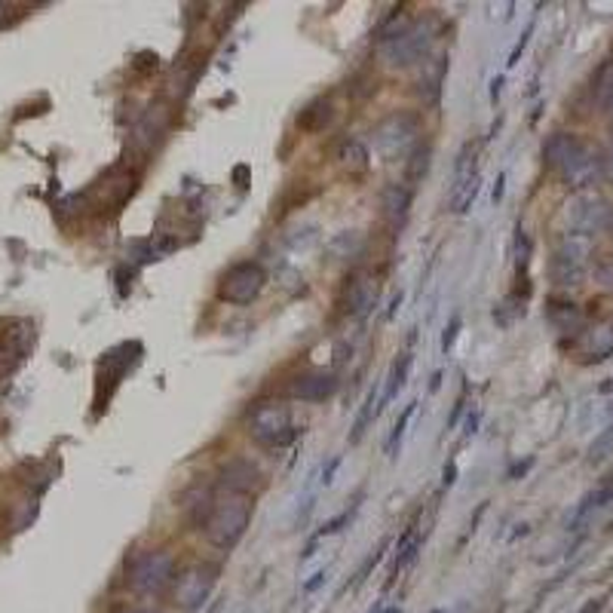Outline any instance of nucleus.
Wrapping results in <instances>:
<instances>
[{"label": "nucleus", "instance_id": "21", "mask_svg": "<svg viewBox=\"0 0 613 613\" xmlns=\"http://www.w3.org/2000/svg\"><path fill=\"white\" fill-rule=\"evenodd\" d=\"M377 414H381V396H377V390H368L365 402H362L359 417H356V423H353V433H350V442H353V445L362 442V436H365L371 423L377 420Z\"/></svg>", "mask_w": 613, "mask_h": 613}, {"label": "nucleus", "instance_id": "16", "mask_svg": "<svg viewBox=\"0 0 613 613\" xmlns=\"http://www.w3.org/2000/svg\"><path fill=\"white\" fill-rule=\"evenodd\" d=\"M613 500V479H608L604 481V485H598L595 491H589V494H586L583 500H580V506L574 509V515H571V524H567V528L571 531H580L586 522H589V518L598 513L601 506H608Z\"/></svg>", "mask_w": 613, "mask_h": 613}, {"label": "nucleus", "instance_id": "8", "mask_svg": "<svg viewBox=\"0 0 613 613\" xmlns=\"http://www.w3.org/2000/svg\"><path fill=\"white\" fill-rule=\"evenodd\" d=\"M565 218H567V227H571V237L589 239V237H595V233L610 227L613 209L608 206V200L598 196V194H580L567 203Z\"/></svg>", "mask_w": 613, "mask_h": 613}, {"label": "nucleus", "instance_id": "20", "mask_svg": "<svg viewBox=\"0 0 613 613\" xmlns=\"http://www.w3.org/2000/svg\"><path fill=\"white\" fill-rule=\"evenodd\" d=\"M408 206H411V191L402 185H390L384 191V212L393 224H405L408 218Z\"/></svg>", "mask_w": 613, "mask_h": 613}, {"label": "nucleus", "instance_id": "29", "mask_svg": "<svg viewBox=\"0 0 613 613\" xmlns=\"http://www.w3.org/2000/svg\"><path fill=\"white\" fill-rule=\"evenodd\" d=\"M610 445H613V427H608V429H604V433L598 436V442H595V445H592V451H589V454H592L589 460H592V463H598L601 457L610 451Z\"/></svg>", "mask_w": 613, "mask_h": 613}, {"label": "nucleus", "instance_id": "27", "mask_svg": "<svg viewBox=\"0 0 613 613\" xmlns=\"http://www.w3.org/2000/svg\"><path fill=\"white\" fill-rule=\"evenodd\" d=\"M515 264H518V273L528 270L531 264V237L518 227V237H515Z\"/></svg>", "mask_w": 613, "mask_h": 613}, {"label": "nucleus", "instance_id": "14", "mask_svg": "<svg viewBox=\"0 0 613 613\" xmlns=\"http://www.w3.org/2000/svg\"><path fill=\"white\" fill-rule=\"evenodd\" d=\"M221 485L230 491V494H248L252 488L261 485V472L258 466H252L248 460H230L221 466Z\"/></svg>", "mask_w": 613, "mask_h": 613}, {"label": "nucleus", "instance_id": "34", "mask_svg": "<svg viewBox=\"0 0 613 613\" xmlns=\"http://www.w3.org/2000/svg\"><path fill=\"white\" fill-rule=\"evenodd\" d=\"M454 479H457V466L448 463L445 466V485H454Z\"/></svg>", "mask_w": 613, "mask_h": 613}, {"label": "nucleus", "instance_id": "26", "mask_svg": "<svg viewBox=\"0 0 613 613\" xmlns=\"http://www.w3.org/2000/svg\"><path fill=\"white\" fill-rule=\"evenodd\" d=\"M414 405H417V402H411L408 408L402 411V417L396 420V427H393V436H390V442H386V454H390V457H396V448H399L402 436H405V427H408V420H411V414H414Z\"/></svg>", "mask_w": 613, "mask_h": 613}, {"label": "nucleus", "instance_id": "31", "mask_svg": "<svg viewBox=\"0 0 613 613\" xmlns=\"http://www.w3.org/2000/svg\"><path fill=\"white\" fill-rule=\"evenodd\" d=\"M347 522H350V513H341L338 518H332V522H325V524H322V531H319V534H338V531H341Z\"/></svg>", "mask_w": 613, "mask_h": 613}, {"label": "nucleus", "instance_id": "35", "mask_svg": "<svg viewBox=\"0 0 613 613\" xmlns=\"http://www.w3.org/2000/svg\"><path fill=\"white\" fill-rule=\"evenodd\" d=\"M120 613H163V610H157V608H126Z\"/></svg>", "mask_w": 613, "mask_h": 613}, {"label": "nucleus", "instance_id": "32", "mask_svg": "<svg viewBox=\"0 0 613 613\" xmlns=\"http://www.w3.org/2000/svg\"><path fill=\"white\" fill-rule=\"evenodd\" d=\"M322 583H325V571H319V574H313V580H307V583H304V592H307V595H310V592H316Z\"/></svg>", "mask_w": 613, "mask_h": 613}, {"label": "nucleus", "instance_id": "36", "mask_svg": "<svg viewBox=\"0 0 613 613\" xmlns=\"http://www.w3.org/2000/svg\"><path fill=\"white\" fill-rule=\"evenodd\" d=\"M500 196H503V175L497 178V187H494V203H500Z\"/></svg>", "mask_w": 613, "mask_h": 613}, {"label": "nucleus", "instance_id": "1", "mask_svg": "<svg viewBox=\"0 0 613 613\" xmlns=\"http://www.w3.org/2000/svg\"><path fill=\"white\" fill-rule=\"evenodd\" d=\"M543 160L552 172H558V178L567 187H576V191L598 185L604 169H608V160L586 142H580L574 132L549 135V142L543 144Z\"/></svg>", "mask_w": 613, "mask_h": 613}, {"label": "nucleus", "instance_id": "18", "mask_svg": "<svg viewBox=\"0 0 613 613\" xmlns=\"http://www.w3.org/2000/svg\"><path fill=\"white\" fill-rule=\"evenodd\" d=\"M583 353H586V362H601L608 359L613 353V319L608 322L595 325L589 334H586L583 341Z\"/></svg>", "mask_w": 613, "mask_h": 613}, {"label": "nucleus", "instance_id": "17", "mask_svg": "<svg viewBox=\"0 0 613 613\" xmlns=\"http://www.w3.org/2000/svg\"><path fill=\"white\" fill-rule=\"evenodd\" d=\"M420 549H423V537L417 534V524H408V528H405V534L399 537V543H396V565H393V576H399V574L408 571V567L414 565V561H417Z\"/></svg>", "mask_w": 613, "mask_h": 613}, {"label": "nucleus", "instance_id": "38", "mask_svg": "<svg viewBox=\"0 0 613 613\" xmlns=\"http://www.w3.org/2000/svg\"><path fill=\"white\" fill-rule=\"evenodd\" d=\"M608 172L613 175V151H610V157H608Z\"/></svg>", "mask_w": 613, "mask_h": 613}, {"label": "nucleus", "instance_id": "33", "mask_svg": "<svg viewBox=\"0 0 613 613\" xmlns=\"http://www.w3.org/2000/svg\"><path fill=\"white\" fill-rule=\"evenodd\" d=\"M338 463H341L338 457H334V460L328 463V470L322 472V485H332V476H334V470H338Z\"/></svg>", "mask_w": 613, "mask_h": 613}, {"label": "nucleus", "instance_id": "13", "mask_svg": "<svg viewBox=\"0 0 613 613\" xmlns=\"http://www.w3.org/2000/svg\"><path fill=\"white\" fill-rule=\"evenodd\" d=\"M338 386L341 381L332 371H304L289 384V393L301 402H325L338 393Z\"/></svg>", "mask_w": 613, "mask_h": 613}, {"label": "nucleus", "instance_id": "19", "mask_svg": "<svg viewBox=\"0 0 613 613\" xmlns=\"http://www.w3.org/2000/svg\"><path fill=\"white\" fill-rule=\"evenodd\" d=\"M334 160H338L341 169H347L350 175H362L368 169V148L359 142V138H343L334 151Z\"/></svg>", "mask_w": 613, "mask_h": 613}, {"label": "nucleus", "instance_id": "6", "mask_svg": "<svg viewBox=\"0 0 613 613\" xmlns=\"http://www.w3.org/2000/svg\"><path fill=\"white\" fill-rule=\"evenodd\" d=\"M267 286V273L258 261H239L218 280V298L227 304H252Z\"/></svg>", "mask_w": 613, "mask_h": 613}, {"label": "nucleus", "instance_id": "9", "mask_svg": "<svg viewBox=\"0 0 613 613\" xmlns=\"http://www.w3.org/2000/svg\"><path fill=\"white\" fill-rule=\"evenodd\" d=\"M215 580H218V567L215 565H191L185 574L175 580V589H172V601H175V608L181 613H194L200 610L206 601H209V595L215 589Z\"/></svg>", "mask_w": 613, "mask_h": 613}, {"label": "nucleus", "instance_id": "22", "mask_svg": "<svg viewBox=\"0 0 613 613\" xmlns=\"http://www.w3.org/2000/svg\"><path fill=\"white\" fill-rule=\"evenodd\" d=\"M328 120H332V101L319 99V101H313V105H307L304 111H301L298 126L307 129V132H319V129H325Z\"/></svg>", "mask_w": 613, "mask_h": 613}, {"label": "nucleus", "instance_id": "25", "mask_svg": "<svg viewBox=\"0 0 613 613\" xmlns=\"http://www.w3.org/2000/svg\"><path fill=\"white\" fill-rule=\"evenodd\" d=\"M408 368H411V356H408V353H405L402 359H396V362H393V371H390V386H386V393L381 396V408H384V405L390 402L393 396L399 393L402 386H405V381H408Z\"/></svg>", "mask_w": 613, "mask_h": 613}, {"label": "nucleus", "instance_id": "2", "mask_svg": "<svg viewBox=\"0 0 613 613\" xmlns=\"http://www.w3.org/2000/svg\"><path fill=\"white\" fill-rule=\"evenodd\" d=\"M248 518H252V503H248L243 494H230L227 491L224 497H215L212 513L203 524L206 540H209L212 546L230 552L239 540L246 537Z\"/></svg>", "mask_w": 613, "mask_h": 613}, {"label": "nucleus", "instance_id": "7", "mask_svg": "<svg viewBox=\"0 0 613 613\" xmlns=\"http://www.w3.org/2000/svg\"><path fill=\"white\" fill-rule=\"evenodd\" d=\"M586 273H589V243L576 237H565L555 252H552V261H549L552 282L565 289H574L586 280Z\"/></svg>", "mask_w": 613, "mask_h": 613}, {"label": "nucleus", "instance_id": "23", "mask_svg": "<svg viewBox=\"0 0 613 613\" xmlns=\"http://www.w3.org/2000/svg\"><path fill=\"white\" fill-rule=\"evenodd\" d=\"M549 319L552 325H558L561 332H571V328L580 325V307L571 304V301H549Z\"/></svg>", "mask_w": 613, "mask_h": 613}, {"label": "nucleus", "instance_id": "30", "mask_svg": "<svg viewBox=\"0 0 613 613\" xmlns=\"http://www.w3.org/2000/svg\"><path fill=\"white\" fill-rule=\"evenodd\" d=\"M457 332H460V319L454 316V319H451V325H448V328H445V334H442V350H445V353L454 347V338H457Z\"/></svg>", "mask_w": 613, "mask_h": 613}, {"label": "nucleus", "instance_id": "40", "mask_svg": "<svg viewBox=\"0 0 613 613\" xmlns=\"http://www.w3.org/2000/svg\"><path fill=\"white\" fill-rule=\"evenodd\" d=\"M386 613H402V610H399V608H390V610H386Z\"/></svg>", "mask_w": 613, "mask_h": 613}, {"label": "nucleus", "instance_id": "11", "mask_svg": "<svg viewBox=\"0 0 613 613\" xmlns=\"http://www.w3.org/2000/svg\"><path fill=\"white\" fill-rule=\"evenodd\" d=\"M479 196V163H476V144H463L460 157L454 166V185L448 194L451 212H466Z\"/></svg>", "mask_w": 613, "mask_h": 613}, {"label": "nucleus", "instance_id": "41", "mask_svg": "<svg viewBox=\"0 0 613 613\" xmlns=\"http://www.w3.org/2000/svg\"><path fill=\"white\" fill-rule=\"evenodd\" d=\"M433 613H448V610H433Z\"/></svg>", "mask_w": 613, "mask_h": 613}, {"label": "nucleus", "instance_id": "4", "mask_svg": "<svg viewBox=\"0 0 613 613\" xmlns=\"http://www.w3.org/2000/svg\"><path fill=\"white\" fill-rule=\"evenodd\" d=\"M172 580H175V555L166 549L144 552L129 567V586L138 595H160Z\"/></svg>", "mask_w": 613, "mask_h": 613}, {"label": "nucleus", "instance_id": "28", "mask_svg": "<svg viewBox=\"0 0 613 613\" xmlns=\"http://www.w3.org/2000/svg\"><path fill=\"white\" fill-rule=\"evenodd\" d=\"M592 273H595V280H598L604 289H613V255L598 258V264H595Z\"/></svg>", "mask_w": 613, "mask_h": 613}, {"label": "nucleus", "instance_id": "10", "mask_svg": "<svg viewBox=\"0 0 613 613\" xmlns=\"http://www.w3.org/2000/svg\"><path fill=\"white\" fill-rule=\"evenodd\" d=\"M414 138H417V117L414 114H393L375 129V151L381 153L384 160L405 157L408 148L414 144Z\"/></svg>", "mask_w": 613, "mask_h": 613}, {"label": "nucleus", "instance_id": "24", "mask_svg": "<svg viewBox=\"0 0 613 613\" xmlns=\"http://www.w3.org/2000/svg\"><path fill=\"white\" fill-rule=\"evenodd\" d=\"M595 101H598V108L604 111L613 108V62L601 65L598 77H595Z\"/></svg>", "mask_w": 613, "mask_h": 613}, {"label": "nucleus", "instance_id": "3", "mask_svg": "<svg viewBox=\"0 0 613 613\" xmlns=\"http://www.w3.org/2000/svg\"><path fill=\"white\" fill-rule=\"evenodd\" d=\"M248 436L255 439L261 448H286L295 442L298 429L291 420L289 405L282 402H261L248 417Z\"/></svg>", "mask_w": 613, "mask_h": 613}, {"label": "nucleus", "instance_id": "37", "mask_svg": "<svg viewBox=\"0 0 613 613\" xmlns=\"http://www.w3.org/2000/svg\"><path fill=\"white\" fill-rule=\"evenodd\" d=\"M598 393H601V396L613 393V377H608V384H601V386H598Z\"/></svg>", "mask_w": 613, "mask_h": 613}, {"label": "nucleus", "instance_id": "15", "mask_svg": "<svg viewBox=\"0 0 613 613\" xmlns=\"http://www.w3.org/2000/svg\"><path fill=\"white\" fill-rule=\"evenodd\" d=\"M25 350H28V325H19V332H0V375H10L19 365Z\"/></svg>", "mask_w": 613, "mask_h": 613}, {"label": "nucleus", "instance_id": "12", "mask_svg": "<svg viewBox=\"0 0 613 613\" xmlns=\"http://www.w3.org/2000/svg\"><path fill=\"white\" fill-rule=\"evenodd\" d=\"M343 313H350L353 319H365L371 310L377 304V280L365 270L353 273L347 280V286H343Z\"/></svg>", "mask_w": 613, "mask_h": 613}, {"label": "nucleus", "instance_id": "39", "mask_svg": "<svg viewBox=\"0 0 613 613\" xmlns=\"http://www.w3.org/2000/svg\"><path fill=\"white\" fill-rule=\"evenodd\" d=\"M451 613H470V608H457V610H451Z\"/></svg>", "mask_w": 613, "mask_h": 613}, {"label": "nucleus", "instance_id": "5", "mask_svg": "<svg viewBox=\"0 0 613 613\" xmlns=\"http://www.w3.org/2000/svg\"><path fill=\"white\" fill-rule=\"evenodd\" d=\"M429 40H433L429 25L414 22V25H408V28L399 34V37L381 40L377 56H381V62L390 65V68H411V65H417L423 56H427Z\"/></svg>", "mask_w": 613, "mask_h": 613}, {"label": "nucleus", "instance_id": "42", "mask_svg": "<svg viewBox=\"0 0 613 613\" xmlns=\"http://www.w3.org/2000/svg\"><path fill=\"white\" fill-rule=\"evenodd\" d=\"M610 230H613V218H610Z\"/></svg>", "mask_w": 613, "mask_h": 613}]
</instances>
